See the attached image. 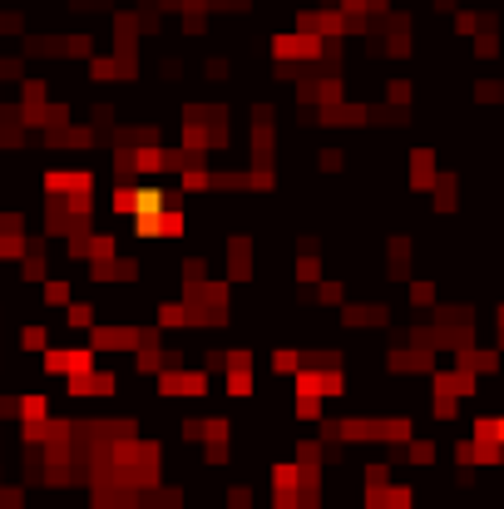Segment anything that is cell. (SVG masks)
<instances>
[{"instance_id":"1","label":"cell","mask_w":504,"mask_h":509,"mask_svg":"<svg viewBox=\"0 0 504 509\" xmlns=\"http://www.w3.org/2000/svg\"><path fill=\"white\" fill-rule=\"evenodd\" d=\"M321 55H326V40H316V35H297V30H277L272 35V60H277V70H287V65H321Z\"/></svg>"},{"instance_id":"2","label":"cell","mask_w":504,"mask_h":509,"mask_svg":"<svg viewBox=\"0 0 504 509\" xmlns=\"http://www.w3.org/2000/svg\"><path fill=\"white\" fill-rule=\"evenodd\" d=\"M95 366H100V356H95L90 346H50V351L40 356V371H45V376H65V381L90 376Z\"/></svg>"},{"instance_id":"3","label":"cell","mask_w":504,"mask_h":509,"mask_svg":"<svg viewBox=\"0 0 504 509\" xmlns=\"http://www.w3.org/2000/svg\"><path fill=\"white\" fill-rule=\"evenodd\" d=\"M203 391H208V376H203V371H163V376H159V396H163V401L203 396Z\"/></svg>"},{"instance_id":"4","label":"cell","mask_w":504,"mask_h":509,"mask_svg":"<svg viewBox=\"0 0 504 509\" xmlns=\"http://www.w3.org/2000/svg\"><path fill=\"white\" fill-rule=\"evenodd\" d=\"M227 277L232 282H252V237H232L227 242Z\"/></svg>"},{"instance_id":"5","label":"cell","mask_w":504,"mask_h":509,"mask_svg":"<svg viewBox=\"0 0 504 509\" xmlns=\"http://www.w3.org/2000/svg\"><path fill=\"white\" fill-rule=\"evenodd\" d=\"M15 406H20V425H45L50 420V396L45 391H25V396H15Z\"/></svg>"},{"instance_id":"6","label":"cell","mask_w":504,"mask_h":509,"mask_svg":"<svg viewBox=\"0 0 504 509\" xmlns=\"http://www.w3.org/2000/svg\"><path fill=\"white\" fill-rule=\"evenodd\" d=\"M267 371L277 376V381H297V371H302V351H292V346H282V351H272V361H267Z\"/></svg>"},{"instance_id":"7","label":"cell","mask_w":504,"mask_h":509,"mask_svg":"<svg viewBox=\"0 0 504 509\" xmlns=\"http://www.w3.org/2000/svg\"><path fill=\"white\" fill-rule=\"evenodd\" d=\"M40 287H45L40 297H45L50 306H70V302H75V282H70V277H45Z\"/></svg>"},{"instance_id":"8","label":"cell","mask_w":504,"mask_h":509,"mask_svg":"<svg viewBox=\"0 0 504 509\" xmlns=\"http://www.w3.org/2000/svg\"><path fill=\"white\" fill-rule=\"evenodd\" d=\"M20 346H25V351H40V356H45V351H50V331H45L40 321H25V326H20Z\"/></svg>"},{"instance_id":"9","label":"cell","mask_w":504,"mask_h":509,"mask_svg":"<svg viewBox=\"0 0 504 509\" xmlns=\"http://www.w3.org/2000/svg\"><path fill=\"white\" fill-rule=\"evenodd\" d=\"M222 391H227L232 401H237V396H252V391H257V386H252V371H227V376H222Z\"/></svg>"},{"instance_id":"10","label":"cell","mask_w":504,"mask_h":509,"mask_svg":"<svg viewBox=\"0 0 504 509\" xmlns=\"http://www.w3.org/2000/svg\"><path fill=\"white\" fill-rule=\"evenodd\" d=\"M292 415H297V420H321V415H326V401H316V396H297V401H292Z\"/></svg>"},{"instance_id":"11","label":"cell","mask_w":504,"mask_h":509,"mask_svg":"<svg viewBox=\"0 0 504 509\" xmlns=\"http://www.w3.org/2000/svg\"><path fill=\"white\" fill-rule=\"evenodd\" d=\"M321 302H326V306H341V302H346V282H336V277H331V282H321Z\"/></svg>"},{"instance_id":"12","label":"cell","mask_w":504,"mask_h":509,"mask_svg":"<svg viewBox=\"0 0 504 509\" xmlns=\"http://www.w3.org/2000/svg\"><path fill=\"white\" fill-rule=\"evenodd\" d=\"M311 277H321V257H297V282H311Z\"/></svg>"},{"instance_id":"13","label":"cell","mask_w":504,"mask_h":509,"mask_svg":"<svg viewBox=\"0 0 504 509\" xmlns=\"http://www.w3.org/2000/svg\"><path fill=\"white\" fill-rule=\"evenodd\" d=\"M410 302L430 306V302H435V282H410Z\"/></svg>"},{"instance_id":"14","label":"cell","mask_w":504,"mask_h":509,"mask_svg":"<svg viewBox=\"0 0 504 509\" xmlns=\"http://www.w3.org/2000/svg\"><path fill=\"white\" fill-rule=\"evenodd\" d=\"M0 485H5V465H0Z\"/></svg>"}]
</instances>
